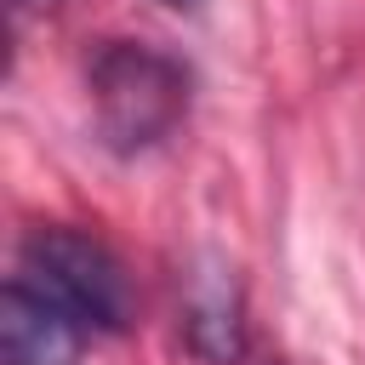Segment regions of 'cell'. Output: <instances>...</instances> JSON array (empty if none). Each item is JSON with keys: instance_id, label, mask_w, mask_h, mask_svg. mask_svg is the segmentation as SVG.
<instances>
[{"instance_id": "cell-1", "label": "cell", "mask_w": 365, "mask_h": 365, "mask_svg": "<svg viewBox=\"0 0 365 365\" xmlns=\"http://www.w3.org/2000/svg\"><path fill=\"white\" fill-rule=\"evenodd\" d=\"M86 91L103 143L114 154H148L182 125L194 80L171 51L148 40H103L86 63Z\"/></svg>"}, {"instance_id": "cell-2", "label": "cell", "mask_w": 365, "mask_h": 365, "mask_svg": "<svg viewBox=\"0 0 365 365\" xmlns=\"http://www.w3.org/2000/svg\"><path fill=\"white\" fill-rule=\"evenodd\" d=\"M17 274L34 291H46L86 331H125V319H131V279H125L120 257L97 234L57 228V222L51 228H34L23 240Z\"/></svg>"}, {"instance_id": "cell-3", "label": "cell", "mask_w": 365, "mask_h": 365, "mask_svg": "<svg viewBox=\"0 0 365 365\" xmlns=\"http://www.w3.org/2000/svg\"><path fill=\"white\" fill-rule=\"evenodd\" d=\"M86 325H74L46 291H34L23 274H11L0 297V359L6 365H74L86 348Z\"/></svg>"}, {"instance_id": "cell-4", "label": "cell", "mask_w": 365, "mask_h": 365, "mask_svg": "<svg viewBox=\"0 0 365 365\" xmlns=\"http://www.w3.org/2000/svg\"><path fill=\"white\" fill-rule=\"evenodd\" d=\"M188 336H194V348H200L205 359H234V354L245 348V336H240V302H234L228 285L200 291V297L188 302Z\"/></svg>"}, {"instance_id": "cell-5", "label": "cell", "mask_w": 365, "mask_h": 365, "mask_svg": "<svg viewBox=\"0 0 365 365\" xmlns=\"http://www.w3.org/2000/svg\"><path fill=\"white\" fill-rule=\"evenodd\" d=\"M160 6H171V11H200V0H160Z\"/></svg>"}, {"instance_id": "cell-6", "label": "cell", "mask_w": 365, "mask_h": 365, "mask_svg": "<svg viewBox=\"0 0 365 365\" xmlns=\"http://www.w3.org/2000/svg\"><path fill=\"white\" fill-rule=\"evenodd\" d=\"M23 6H57V0H23Z\"/></svg>"}]
</instances>
